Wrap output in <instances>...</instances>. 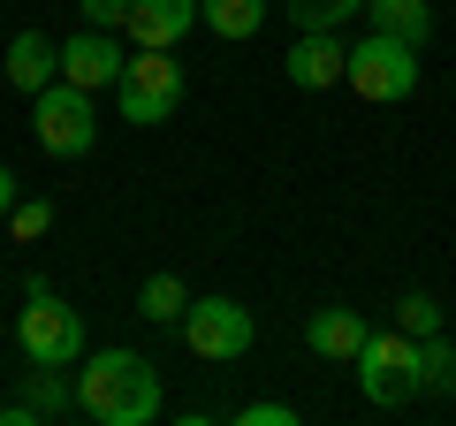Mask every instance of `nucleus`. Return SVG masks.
Here are the masks:
<instances>
[{"label":"nucleus","instance_id":"f8f14e48","mask_svg":"<svg viewBox=\"0 0 456 426\" xmlns=\"http://www.w3.org/2000/svg\"><path fill=\"white\" fill-rule=\"evenodd\" d=\"M365 335H373V328H365V312H350V305H320L305 320V343L320 350V358H358Z\"/></svg>","mask_w":456,"mask_h":426},{"label":"nucleus","instance_id":"9d476101","mask_svg":"<svg viewBox=\"0 0 456 426\" xmlns=\"http://www.w3.org/2000/svg\"><path fill=\"white\" fill-rule=\"evenodd\" d=\"M198 23H206V16H198V0H137L122 31H130L137 46H167V53H175Z\"/></svg>","mask_w":456,"mask_h":426},{"label":"nucleus","instance_id":"5701e85b","mask_svg":"<svg viewBox=\"0 0 456 426\" xmlns=\"http://www.w3.org/2000/svg\"><path fill=\"white\" fill-rule=\"evenodd\" d=\"M16 191H23V183H16V168L0 160V221H8V213H16Z\"/></svg>","mask_w":456,"mask_h":426},{"label":"nucleus","instance_id":"4be33fe9","mask_svg":"<svg viewBox=\"0 0 456 426\" xmlns=\"http://www.w3.org/2000/svg\"><path fill=\"white\" fill-rule=\"evenodd\" d=\"M236 419H244V426H297V411L289 404H244Z\"/></svg>","mask_w":456,"mask_h":426},{"label":"nucleus","instance_id":"7ed1b4c3","mask_svg":"<svg viewBox=\"0 0 456 426\" xmlns=\"http://www.w3.org/2000/svg\"><path fill=\"white\" fill-rule=\"evenodd\" d=\"M114 107H122L130 130H160V122L183 107V69H175V53H167V46H137L130 69H122V84H114Z\"/></svg>","mask_w":456,"mask_h":426},{"label":"nucleus","instance_id":"2eb2a0df","mask_svg":"<svg viewBox=\"0 0 456 426\" xmlns=\"http://www.w3.org/2000/svg\"><path fill=\"white\" fill-rule=\"evenodd\" d=\"M365 16H373V31H395V38H411V46H426V31H434V8H426V0H373Z\"/></svg>","mask_w":456,"mask_h":426},{"label":"nucleus","instance_id":"20e7f679","mask_svg":"<svg viewBox=\"0 0 456 426\" xmlns=\"http://www.w3.org/2000/svg\"><path fill=\"white\" fill-rule=\"evenodd\" d=\"M350 365H358V389H365V404H380V411L411 404V396L426 389V373H419V335H403V328H380V335H365V350H358Z\"/></svg>","mask_w":456,"mask_h":426},{"label":"nucleus","instance_id":"dca6fc26","mask_svg":"<svg viewBox=\"0 0 456 426\" xmlns=\"http://www.w3.org/2000/svg\"><path fill=\"white\" fill-rule=\"evenodd\" d=\"M69 365H31V381H23V404L38 411V419H61V411H77V389H69Z\"/></svg>","mask_w":456,"mask_h":426},{"label":"nucleus","instance_id":"6e6552de","mask_svg":"<svg viewBox=\"0 0 456 426\" xmlns=\"http://www.w3.org/2000/svg\"><path fill=\"white\" fill-rule=\"evenodd\" d=\"M122 69H130V46H122L114 31H99V23H84V31L61 46V77L84 84V92H114Z\"/></svg>","mask_w":456,"mask_h":426},{"label":"nucleus","instance_id":"4468645a","mask_svg":"<svg viewBox=\"0 0 456 426\" xmlns=\"http://www.w3.org/2000/svg\"><path fill=\"white\" fill-rule=\"evenodd\" d=\"M137 312H145V320H160V328H183V312H191V290H183V274H145V290H137Z\"/></svg>","mask_w":456,"mask_h":426},{"label":"nucleus","instance_id":"f03ea898","mask_svg":"<svg viewBox=\"0 0 456 426\" xmlns=\"http://www.w3.org/2000/svg\"><path fill=\"white\" fill-rule=\"evenodd\" d=\"M16 343L31 365H77L84 358V312L69 297H53L46 274H23V312H16Z\"/></svg>","mask_w":456,"mask_h":426},{"label":"nucleus","instance_id":"423d86ee","mask_svg":"<svg viewBox=\"0 0 456 426\" xmlns=\"http://www.w3.org/2000/svg\"><path fill=\"white\" fill-rule=\"evenodd\" d=\"M31 130H38V145H46L53 160H84V152L99 145L92 92H84V84H69V77H53L46 92L31 99Z\"/></svg>","mask_w":456,"mask_h":426},{"label":"nucleus","instance_id":"39448f33","mask_svg":"<svg viewBox=\"0 0 456 426\" xmlns=\"http://www.w3.org/2000/svg\"><path fill=\"white\" fill-rule=\"evenodd\" d=\"M342 84H350L358 99H373V107H395V99L419 92V46L395 38V31L358 38V46H350V77H342Z\"/></svg>","mask_w":456,"mask_h":426},{"label":"nucleus","instance_id":"ddd939ff","mask_svg":"<svg viewBox=\"0 0 456 426\" xmlns=\"http://www.w3.org/2000/svg\"><path fill=\"white\" fill-rule=\"evenodd\" d=\"M198 16H206L213 38H259L266 0H198Z\"/></svg>","mask_w":456,"mask_h":426},{"label":"nucleus","instance_id":"0eeeda50","mask_svg":"<svg viewBox=\"0 0 456 426\" xmlns=\"http://www.w3.org/2000/svg\"><path fill=\"white\" fill-rule=\"evenodd\" d=\"M183 343H191V358H206V365H236L251 343H259V320H251L236 297H191Z\"/></svg>","mask_w":456,"mask_h":426},{"label":"nucleus","instance_id":"f257e3e1","mask_svg":"<svg viewBox=\"0 0 456 426\" xmlns=\"http://www.w3.org/2000/svg\"><path fill=\"white\" fill-rule=\"evenodd\" d=\"M77 411L99 426H145L160 419V373L137 350H84L77 358Z\"/></svg>","mask_w":456,"mask_h":426},{"label":"nucleus","instance_id":"a211bd4d","mask_svg":"<svg viewBox=\"0 0 456 426\" xmlns=\"http://www.w3.org/2000/svg\"><path fill=\"white\" fill-rule=\"evenodd\" d=\"M419 373H426V389L456 396V343H449V335H426V343H419Z\"/></svg>","mask_w":456,"mask_h":426},{"label":"nucleus","instance_id":"1a4fd4ad","mask_svg":"<svg viewBox=\"0 0 456 426\" xmlns=\"http://www.w3.org/2000/svg\"><path fill=\"white\" fill-rule=\"evenodd\" d=\"M289 84L297 92H327V84H342L350 77V46H342L335 31H297V46H289Z\"/></svg>","mask_w":456,"mask_h":426},{"label":"nucleus","instance_id":"412c9836","mask_svg":"<svg viewBox=\"0 0 456 426\" xmlns=\"http://www.w3.org/2000/svg\"><path fill=\"white\" fill-rule=\"evenodd\" d=\"M130 8H137V0H84V23H99V31H122V23H130Z\"/></svg>","mask_w":456,"mask_h":426},{"label":"nucleus","instance_id":"9b49d317","mask_svg":"<svg viewBox=\"0 0 456 426\" xmlns=\"http://www.w3.org/2000/svg\"><path fill=\"white\" fill-rule=\"evenodd\" d=\"M53 77H61V46H53L46 31H16L8 38V84H16L23 99H38Z\"/></svg>","mask_w":456,"mask_h":426},{"label":"nucleus","instance_id":"aec40b11","mask_svg":"<svg viewBox=\"0 0 456 426\" xmlns=\"http://www.w3.org/2000/svg\"><path fill=\"white\" fill-rule=\"evenodd\" d=\"M8 229H16V244H38V236L53 229V206H46V198H16V213H8Z\"/></svg>","mask_w":456,"mask_h":426},{"label":"nucleus","instance_id":"f3484780","mask_svg":"<svg viewBox=\"0 0 456 426\" xmlns=\"http://www.w3.org/2000/svg\"><path fill=\"white\" fill-rule=\"evenodd\" d=\"M373 0H289V23L297 31H335V23H350V16H365Z\"/></svg>","mask_w":456,"mask_h":426},{"label":"nucleus","instance_id":"6ab92c4d","mask_svg":"<svg viewBox=\"0 0 456 426\" xmlns=\"http://www.w3.org/2000/svg\"><path fill=\"white\" fill-rule=\"evenodd\" d=\"M395 328H403V335H419V343H426V335H441V305H434L426 290H411L403 305H395Z\"/></svg>","mask_w":456,"mask_h":426}]
</instances>
